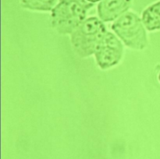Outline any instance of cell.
I'll return each mask as SVG.
<instances>
[{"label": "cell", "instance_id": "obj_9", "mask_svg": "<svg viewBox=\"0 0 160 159\" xmlns=\"http://www.w3.org/2000/svg\"><path fill=\"white\" fill-rule=\"evenodd\" d=\"M157 79H158V80H159V82L160 83V67H159V71H158V73H157Z\"/></svg>", "mask_w": 160, "mask_h": 159}, {"label": "cell", "instance_id": "obj_1", "mask_svg": "<svg viewBox=\"0 0 160 159\" xmlns=\"http://www.w3.org/2000/svg\"><path fill=\"white\" fill-rule=\"evenodd\" d=\"M93 6L86 0H58L50 12L51 26L60 35H70L87 19Z\"/></svg>", "mask_w": 160, "mask_h": 159}, {"label": "cell", "instance_id": "obj_4", "mask_svg": "<svg viewBox=\"0 0 160 159\" xmlns=\"http://www.w3.org/2000/svg\"><path fill=\"white\" fill-rule=\"evenodd\" d=\"M124 47L112 31H108L93 55L98 69L108 70L118 65L123 59Z\"/></svg>", "mask_w": 160, "mask_h": 159}, {"label": "cell", "instance_id": "obj_3", "mask_svg": "<svg viewBox=\"0 0 160 159\" xmlns=\"http://www.w3.org/2000/svg\"><path fill=\"white\" fill-rule=\"evenodd\" d=\"M111 30L125 47L134 51H142L148 47V36L141 16L129 10L111 24Z\"/></svg>", "mask_w": 160, "mask_h": 159}, {"label": "cell", "instance_id": "obj_5", "mask_svg": "<svg viewBox=\"0 0 160 159\" xmlns=\"http://www.w3.org/2000/svg\"><path fill=\"white\" fill-rule=\"evenodd\" d=\"M133 0H102L97 6V15L106 23H112L131 10Z\"/></svg>", "mask_w": 160, "mask_h": 159}, {"label": "cell", "instance_id": "obj_2", "mask_svg": "<svg viewBox=\"0 0 160 159\" xmlns=\"http://www.w3.org/2000/svg\"><path fill=\"white\" fill-rule=\"evenodd\" d=\"M107 31L106 23L98 17H87L69 35L74 54L81 59L93 56Z\"/></svg>", "mask_w": 160, "mask_h": 159}, {"label": "cell", "instance_id": "obj_8", "mask_svg": "<svg viewBox=\"0 0 160 159\" xmlns=\"http://www.w3.org/2000/svg\"><path fill=\"white\" fill-rule=\"evenodd\" d=\"M86 1H87L88 2L91 3V4L95 5V3H98H98H99L101 1H102V0H86Z\"/></svg>", "mask_w": 160, "mask_h": 159}, {"label": "cell", "instance_id": "obj_7", "mask_svg": "<svg viewBox=\"0 0 160 159\" xmlns=\"http://www.w3.org/2000/svg\"><path fill=\"white\" fill-rule=\"evenodd\" d=\"M58 0H20L23 9L38 12H51Z\"/></svg>", "mask_w": 160, "mask_h": 159}, {"label": "cell", "instance_id": "obj_6", "mask_svg": "<svg viewBox=\"0 0 160 159\" xmlns=\"http://www.w3.org/2000/svg\"><path fill=\"white\" fill-rule=\"evenodd\" d=\"M141 17L148 32L159 31L160 0H157L145 7L141 14Z\"/></svg>", "mask_w": 160, "mask_h": 159}]
</instances>
